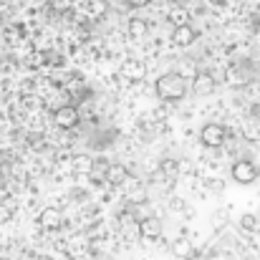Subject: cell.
Masks as SVG:
<instances>
[{"label":"cell","instance_id":"6da1fadb","mask_svg":"<svg viewBox=\"0 0 260 260\" xmlns=\"http://www.w3.org/2000/svg\"><path fill=\"white\" fill-rule=\"evenodd\" d=\"M157 93L165 101H179L187 93V81L179 74H165L157 79Z\"/></svg>","mask_w":260,"mask_h":260},{"label":"cell","instance_id":"7a4b0ae2","mask_svg":"<svg viewBox=\"0 0 260 260\" xmlns=\"http://www.w3.org/2000/svg\"><path fill=\"white\" fill-rule=\"evenodd\" d=\"M225 137H228V132H225V126H222V124H205V126H202V132H200L202 144H205V147H210V149L222 147V144H225Z\"/></svg>","mask_w":260,"mask_h":260},{"label":"cell","instance_id":"3957f363","mask_svg":"<svg viewBox=\"0 0 260 260\" xmlns=\"http://www.w3.org/2000/svg\"><path fill=\"white\" fill-rule=\"evenodd\" d=\"M233 179L238 184H253L258 179V167L250 159H240V162L233 165Z\"/></svg>","mask_w":260,"mask_h":260},{"label":"cell","instance_id":"277c9868","mask_svg":"<svg viewBox=\"0 0 260 260\" xmlns=\"http://www.w3.org/2000/svg\"><path fill=\"white\" fill-rule=\"evenodd\" d=\"M139 235L144 238V240H159L162 238V220L159 217H144V220H139Z\"/></svg>","mask_w":260,"mask_h":260},{"label":"cell","instance_id":"5b68a950","mask_svg":"<svg viewBox=\"0 0 260 260\" xmlns=\"http://www.w3.org/2000/svg\"><path fill=\"white\" fill-rule=\"evenodd\" d=\"M79 111L74 109V106H63V109H58V111H53V121H56V126H61V129H74L76 124H79Z\"/></svg>","mask_w":260,"mask_h":260},{"label":"cell","instance_id":"8992f818","mask_svg":"<svg viewBox=\"0 0 260 260\" xmlns=\"http://www.w3.org/2000/svg\"><path fill=\"white\" fill-rule=\"evenodd\" d=\"M38 222H41L43 230H51V233H53V230H58V228L63 225V215H61L58 207H46V210L41 212Z\"/></svg>","mask_w":260,"mask_h":260},{"label":"cell","instance_id":"52a82bcc","mask_svg":"<svg viewBox=\"0 0 260 260\" xmlns=\"http://www.w3.org/2000/svg\"><path fill=\"white\" fill-rule=\"evenodd\" d=\"M194 38H197V33H194V28H192V25H187V23H179V25L174 28V33H172V43L174 46H179V48L192 46V43H194Z\"/></svg>","mask_w":260,"mask_h":260},{"label":"cell","instance_id":"ba28073f","mask_svg":"<svg viewBox=\"0 0 260 260\" xmlns=\"http://www.w3.org/2000/svg\"><path fill=\"white\" fill-rule=\"evenodd\" d=\"M121 74H124V79H129V81H142V79L147 76V66H144L142 61H137V58H129V61H124Z\"/></svg>","mask_w":260,"mask_h":260},{"label":"cell","instance_id":"9c48e42d","mask_svg":"<svg viewBox=\"0 0 260 260\" xmlns=\"http://www.w3.org/2000/svg\"><path fill=\"white\" fill-rule=\"evenodd\" d=\"M192 91H194L197 96H210V93L215 91V79H212V74H197L194 81H192Z\"/></svg>","mask_w":260,"mask_h":260},{"label":"cell","instance_id":"30bf717a","mask_svg":"<svg viewBox=\"0 0 260 260\" xmlns=\"http://www.w3.org/2000/svg\"><path fill=\"white\" fill-rule=\"evenodd\" d=\"M172 255L182 260H189V258H194V248H192V243L187 238H177L172 243Z\"/></svg>","mask_w":260,"mask_h":260},{"label":"cell","instance_id":"8fae6325","mask_svg":"<svg viewBox=\"0 0 260 260\" xmlns=\"http://www.w3.org/2000/svg\"><path fill=\"white\" fill-rule=\"evenodd\" d=\"M126 179H129V172H126L124 165H109V170H106V182L109 184H124Z\"/></svg>","mask_w":260,"mask_h":260},{"label":"cell","instance_id":"7c38bea8","mask_svg":"<svg viewBox=\"0 0 260 260\" xmlns=\"http://www.w3.org/2000/svg\"><path fill=\"white\" fill-rule=\"evenodd\" d=\"M15 210H18L15 197H3V200H0V222H8V220L15 215Z\"/></svg>","mask_w":260,"mask_h":260},{"label":"cell","instance_id":"4fadbf2b","mask_svg":"<svg viewBox=\"0 0 260 260\" xmlns=\"http://www.w3.org/2000/svg\"><path fill=\"white\" fill-rule=\"evenodd\" d=\"M93 165H96V162H93L88 154H76V157H74V172H79V174L81 172L91 174L93 172Z\"/></svg>","mask_w":260,"mask_h":260},{"label":"cell","instance_id":"5bb4252c","mask_svg":"<svg viewBox=\"0 0 260 260\" xmlns=\"http://www.w3.org/2000/svg\"><path fill=\"white\" fill-rule=\"evenodd\" d=\"M129 36H132V38H144V36H147V23L139 20V18H134V20L129 23Z\"/></svg>","mask_w":260,"mask_h":260},{"label":"cell","instance_id":"9a60e30c","mask_svg":"<svg viewBox=\"0 0 260 260\" xmlns=\"http://www.w3.org/2000/svg\"><path fill=\"white\" fill-rule=\"evenodd\" d=\"M48 106H51L53 111H58V109L69 106V93H66V91H56V96H53V99H48Z\"/></svg>","mask_w":260,"mask_h":260},{"label":"cell","instance_id":"2e32d148","mask_svg":"<svg viewBox=\"0 0 260 260\" xmlns=\"http://www.w3.org/2000/svg\"><path fill=\"white\" fill-rule=\"evenodd\" d=\"M25 63H28V69H41V66L46 63V56L36 51V53H30V56L25 58Z\"/></svg>","mask_w":260,"mask_h":260},{"label":"cell","instance_id":"e0dca14e","mask_svg":"<svg viewBox=\"0 0 260 260\" xmlns=\"http://www.w3.org/2000/svg\"><path fill=\"white\" fill-rule=\"evenodd\" d=\"M240 225H243L245 230H255V228H258V217H255V215H243V217H240Z\"/></svg>","mask_w":260,"mask_h":260},{"label":"cell","instance_id":"ac0fdd59","mask_svg":"<svg viewBox=\"0 0 260 260\" xmlns=\"http://www.w3.org/2000/svg\"><path fill=\"white\" fill-rule=\"evenodd\" d=\"M129 200H132V202H144V200H147V189H144V187L129 189Z\"/></svg>","mask_w":260,"mask_h":260},{"label":"cell","instance_id":"d6986e66","mask_svg":"<svg viewBox=\"0 0 260 260\" xmlns=\"http://www.w3.org/2000/svg\"><path fill=\"white\" fill-rule=\"evenodd\" d=\"M104 0H88V10L93 13V15H99V13H104Z\"/></svg>","mask_w":260,"mask_h":260},{"label":"cell","instance_id":"ffe728a7","mask_svg":"<svg viewBox=\"0 0 260 260\" xmlns=\"http://www.w3.org/2000/svg\"><path fill=\"white\" fill-rule=\"evenodd\" d=\"M177 167H179V165H177V162H172V159H167V162H165V165H162V170H165V172L170 174V177H174V174L179 172V170H177Z\"/></svg>","mask_w":260,"mask_h":260},{"label":"cell","instance_id":"44dd1931","mask_svg":"<svg viewBox=\"0 0 260 260\" xmlns=\"http://www.w3.org/2000/svg\"><path fill=\"white\" fill-rule=\"evenodd\" d=\"M245 137H248V139H255V137H260V126H258V124H250V126L245 129Z\"/></svg>","mask_w":260,"mask_h":260},{"label":"cell","instance_id":"7402d4cb","mask_svg":"<svg viewBox=\"0 0 260 260\" xmlns=\"http://www.w3.org/2000/svg\"><path fill=\"white\" fill-rule=\"evenodd\" d=\"M215 220H217V222H222V220H228V212H222V210H220V212L215 215Z\"/></svg>","mask_w":260,"mask_h":260},{"label":"cell","instance_id":"603a6c76","mask_svg":"<svg viewBox=\"0 0 260 260\" xmlns=\"http://www.w3.org/2000/svg\"><path fill=\"white\" fill-rule=\"evenodd\" d=\"M147 3H149V0H132L134 8H142V5H147Z\"/></svg>","mask_w":260,"mask_h":260},{"label":"cell","instance_id":"cb8c5ba5","mask_svg":"<svg viewBox=\"0 0 260 260\" xmlns=\"http://www.w3.org/2000/svg\"><path fill=\"white\" fill-rule=\"evenodd\" d=\"M172 210H182V200H172Z\"/></svg>","mask_w":260,"mask_h":260},{"label":"cell","instance_id":"d4e9b609","mask_svg":"<svg viewBox=\"0 0 260 260\" xmlns=\"http://www.w3.org/2000/svg\"><path fill=\"white\" fill-rule=\"evenodd\" d=\"M189 260H202V258H189Z\"/></svg>","mask_w":260,"mask_h":260}]
</instances>
